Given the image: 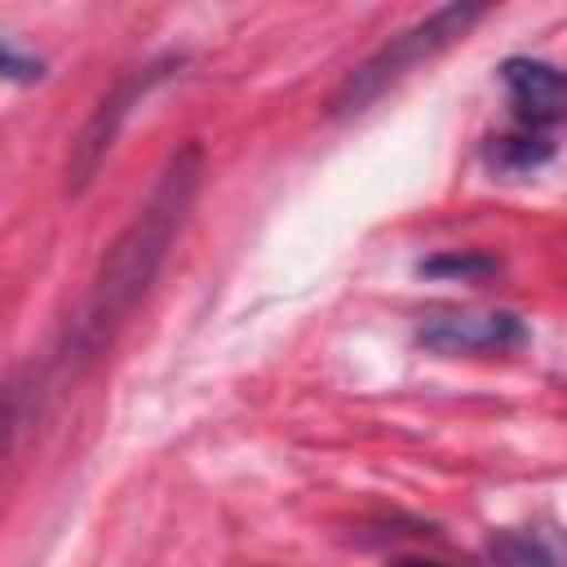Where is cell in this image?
<instances>
[{
  "instance_id": "cell-9",
  "label": "cell",
  "mask_w": 567,
  "mask_h": 567,
  "mask_svg": "<svg viewBox=\"0 0 567 567\" xmlns=\"http://www.w3.org/2000/svg\"><path fill=\"white\" fill-rule=\"evenodd\" d=\"M18 421H22V385L9 377V381H0V465L9 456V443L18 434Z\"/></svg>"
},
{
  "instance_id": "cell-11",
  "label": "cell",
  "mask_w": 567,
  "mask_h": 567,
  "mask_svg": "<svg viewBox=\"0 0 567 567\" xmlns=\"http://www.w3.org/2000/svg\"><path fill=\"white\" fill-rule=\"evenodd\" d=\"M403 567H452V563H403Z\"/></svg>"
},
{
  "instance_id": "cell-1",
  "label": "cell",
  "mask_w": 567,
  "mask_h": 567,
  "mask_svg": "<svg viewBox=\"0 0 567 567\" xmlns=\"http://www.w3.org/2000/svg\"><path fill=\"white\" fill-rule=\"evenodd\" d=\"M199 177H204V155L195 142L182 146L164 164L155 190L137 208V217L120 230V239L106 248V257L89 284V297L75 315V346L80 350H97L111 337V328L151 288V279L159 275V266H164V257H168V248H173V239H177V230L195 204Z\"/></svg>"
},
{
  "instance_id": "cell-2",
  "label": "cell",
  "mask_w": 567,
  "mask_h": 567,
  "mask_svg": "<svg viewBox=\"0 0 567 567\" xmlns=\"http://www.w3.org/2000/svg\"><path fill=\"white\" fill-rule=\"evenodd\" d=\"M487 18V4H439L434 13H425L421 22H412L408 31L390 35L377 53H368L332 93V115H359L368 111L385 89H394L399 80H408L416 66H425L430 58H439L443 49H452L456 40H465V31Z\"/></svg>"
},
{
  "instance_id": "cell-4",
  "label": "cell",
  "mask_w": 567,
  "mask_h": 567,
  "mask_svg": "<svg viewBox=\"0 0 567 567\" xmlns=\"http://www.w3.org/2000/svg\"><path fill=\"white\" fill-rule=\"evenodd\" d=\"M416 346L443 359L509 354L527 346V323L514 310H439L416 328Z\"/></svg>"
},
{
  "instance_id": "cell-8",
  "label": "cell",
  "mask_w": 567,
  "mask_h": 567,
  "mask_svg": "<svg viewBox=\"0 0 567 567\" xmlns=\"http://www.w3.org/2000/svg\"><path fill=\"white\" fill-rule=\"evenodd\" d=\"M421 275H430V279H461V284H478V279H487V275H496L501 270V261L492 257V252H478V248H452V252H439V257H430V261H421L416 266Z\"/></svg>"
},
{
  "instance_id": "cell-7",
  "label": "cell",
  "mask_w": 567,
  "mask_h": 567,
  "mask_svg": "<svg viewBox=\"0 0 567 567\" xmlns=\"http://www.w3.org/2000/svg\"><path fill=\"white\" fill-rule=\"evenodd\" d=\"M492 558H496V567H563L558 545L540 532H501V536H492Z\"/></svg>"
},
{
  "instance_id": "cell-10",
  "label": "cell",
  "mask_w": 567,
  "mask_h": 567,
  "mask_svg": "<svg viewBox=\"0 0 567 567\" xmlns=\"http://www.w3.org/2000/svg\"><path fill=\"white\" fill-rule=\"evenodd\" d=\"M40 75H44L40 58H27V53H18L13 44H4V40H0V80L31 84V80H40Z\"/></svg>"
},
{
  "instance_id": "cell-5",
  "label": "cell",
  "mask_w": 567,
  "mask_h": 567,
  "mask_svg": "<svg viewBox=\"0 0 567 567\" xmlns=\"http://www.w3.org/2000/svg\"><path fill=\"white\" fill-rule=\"evenodd\" d=\"M501 80H505V93H509V106H514V124L518 128L558 133L567 84H563V71L554 62H540V58H505Z\"/></svg>"
},
{
  "instance_id": "cell-3",
  "label": "cell",
  "mask_w": 567,
  "mask_h": 567,
  "mask_svg": "<svg viewBox=\"0 0 567 567\" xmlns=\"http://www.w3.org/2000/svg\"><path fill=\"white\" fill-rule=\"evenodd\" d=\"M177 66V58H159V62H146V66H137V71H128L120 84H115V93L111 97H102L97 102V111L84 120V128H80V137L71 142V159H66V186L80 195L93 177H97V168H102V159L111 155V146H115V137H120V128H124V120L133 115V106L168 75Z\"/></svg>"
},
{
  "instance_id": "cell-6",
  "label": "cell",
  "mask_w": 567,
  "mask_h": 567,
  "mask_svg": "<svg viewBox=\"0 0 567 567\" xmlns=\"http://www.w3.org/2000/svg\"><path fill=\"white\" fill-rule=\"evenodd\" d=\"M558 146V133H536V128H509L505 137H496L487 146V159L501 168V173H532L540 168Z\"/></svg>"
}]
</instances>
